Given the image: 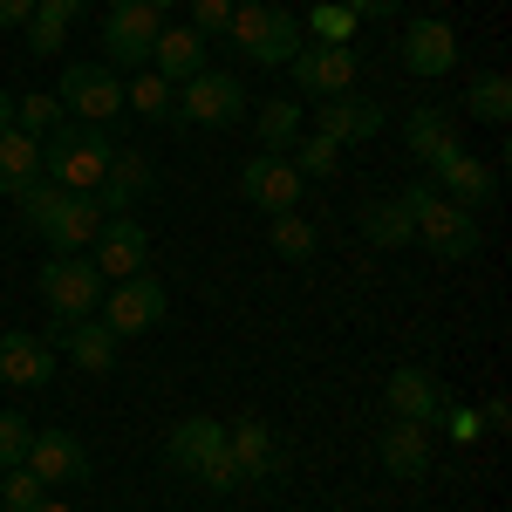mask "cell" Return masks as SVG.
I'll use <instances>...</instances> for the list:
<instances>
[{
  "label": "cell",
  "mask_w": 512,
  "mask_h": 512,
  "mask_svg": "<svg viewBox=\"0 0 512 512\" xmlns=\"http://www.w3.org/2000/svg\"><path fill=\"white\" fill-rule=\"evenodd\" d=\"M376 458H383L390 478H424L431 472V437H424V424H403L396 417L390 431H383V444H376Z\"/></svg>",
  "instance_id": "d4e9b609"
},
{
  "label": "cell",
  "mask_w": 512,
  "mask_h": 512,
  "mask_svg": "<svg viewBox=\"0 0 512 512\" xmlns=\"http://www.w3.org/2000/svg\"><path fill=\"white\" fill-rule=\"evenodd\" d=\"M478 417H485V431H506V424H512V403H506V396H492Z\"/></svg>",
  "instance_id": "b9f144b4"
},
{
  "label": "cell",
  "mask_w": 512,
  "mask_h": 512,
  "mask_svg": "<svg viewBox=\"0 0 512 512\" xmlns=\"http://www.w3.org/2000/svg\"><path fill=\"white\" fill-rule=\"evenodd\" d=\"M35 14V0H0V28H21Z\"/></svg>",
  "instance_id": "ee69618b"
},
{
  "label": "cell",
  "mask_w": 512,
  "mask_h": 512,
  "mask_svg": "<svg viewBox=\"0 0 512 512\" xmlns=\"http://www.w3.org/2000/svg\"><path fill=\"white\" fill-rule=\"evenodd\" d=\"M226 451H233V465H239L246 485H267V478L280 472V444H274V424H267V417L226 424Z\"/></svg>",
  "instance_id": "d6986e66"
},
{
  "label": "cell",
  "mask_w": 512,
  "mask_h": 512,
  "mask_svg": "<svg viewBox=\"0 0 512 512\" xmlns=\"http://www.w3.org/2000/svg\"><path fill=\"white\" fill-rule=\"evenodd\" d=\"M417 239L431 246L437 260H472V253H478V212H472V205L437 198V185H431L424 205H417Z\"/></svg>",
  "instance_id": "8fae6325"
},
{
  "label": "cell",
  "mask_w": 512,
  "mask_h": 512,
  "mask_svg": "<svg viewBox=\"0 0 512 512\" xmlns=\"http://www.w3.org/2000/svg\"><path fill=\"white\" fill-rule=\"evenodd\" d=\"M287 76H294L301 96L328 103V96H349L355 89L362 62H355V48H342V41H301V48L287 55Z\"/></svg>",
  "instance_id": "5b68a950"
},
{
  "label": "cell",
  "mask_w": 512,
  "mask_h": 512,
  "mask_svg": "<svg viewBox=\"0 0 512 512\" xmlns=\"http://www.w3.org/2000/svg\"><path fill=\"white\" fill-rule=\"evenodd\" d=\"M117 158V137H110V123H55L48 137H41V178L48 185H62V192H96L103 185V171Z\"/></svg>",
  "instance_id": "6da1fadb"
},
{
  "label": "cell",
  "mask_w": 512,
  "mask_h": 512,
  "mask_svg": "<svg viewBox=\"0 0 512 512\" xmlns=\"http://www.w3.org/2000/svg\"><path fill=\"white\" fill-rule=\"evenodd\" d=\"M41 499H48V485H41L28 465H14V472L0 478V512H35Z\"/></svg>",
  "instance_id": "e575fe53"
},
{
  "label": "cell",
  "mask_w": 512,
  "mask_h": 512,
  "mask_svg": "<svg viewBox=\"0 0 512 512\" xmlns=\"http://www.w3.org/2000/svg\"><path fill=\"white\" fill-rule=\"evenodd\" d=\"M14 130V96H0V137Z\"/></svg>",
  "instance_id": "f6af8a7d"
},
{
  "label": "cell",
  "mask_w": 512,
  "mask_h": 512,
  "mask_svg": "<svg viewBox=\"0 0 512 512\" xmlns=\"http://www.w3.org/2000/svg\"><path fill=\"white\" fill-rule=\"evenodd\" d=\"M89 0H35V14H55V21H76Z\"/></svg>",
  "instance_id": "7bdbcfd3"
},
{
  "label": "cell",
  "mask_w": 512,
  "mask_h": 512,
  "mask_svg": "<svg viewBox=\"0 0 512 512\" xmlns=\"http://www.w3.org/2000/svg\"><path fill=\"white\" fill-rule=\"evenodd\" d=\"M21 219H28V233L48 239V253H89V239L103 226V205L89 192H62V185L35 178L21 192Z\"/></svg>",
  "instance_id": "7a4b0ae2"
},
{
  "label": "cell",
  "mask_w": 512,
  "mask_h": 512,
  "mask_svg": "<svg viewBox=\"0 0 512 512\" xmlns=\"http://www.w3.org/2000/svg\"><path fill=\"white\" fill-rule=\"evenodd\" d=\"M315 246H321L315 219H301V212H274V253H280V260H315Z\"/></svg>",
  "instance_id": "1f68e13d"
},
{
  "label": "cell",
  "mask_w": 512,
  "mask_h": 512,
  "mask_svg": "<svg viewBox=\"0 0 512 512\" xmlns=\"http://www.w3.org/2000/svg\"><path fill=\"white\" fill-rule=\"evenodd\" d=\"M383 103H369V96H328V103H321L315 110V130L321 137H328V144H342V151H349V144H369V137H383Z\"/></svg>",
  "instance_id": "9a60e30c"
},
{
  "label": "cell",
  "mask_w": 512,
  "mask_h": 512,
  "mask_svg": "<svg viewBox=\"0 0 512 512\" xmlns=\"http://www.w3.org/2000/svg\"><path fill=\"white\" fill-rule=\"evenodd\" d=\"M151 69H158L171 89L192 82L198 69H205V41H198V28H164V35L151 41Z\"/></svg>",
  "instance_id": "484cf974"
},
{
  "label": "cell",
  "mask_w": 512,
  "mask_h": 512,
  "mask_svg": "<svg viewBox=\"0 0 512 512\" xmlns=\"http://www.w3.org/2000/svg\"><path fill=\"white\" fill-rule=\"evenodd\" d=\"M171 103H178V89L158 69H137V76L123 82V110H137L144 123H171Z\"/></svg>",
  "instance_id": "83f0119b"
},
{
  "label": "cell",
  "mask_w": 512,
  "mask_h": 512,
  "mask_svg": "<svg viewBox=\"0 0 512 512\" xmlns=\"http://www.w3.org/2000/svg\"><path fill=\"white\" fill-rule=\"evenodd\" d=\"M301 35H315V41H342V48H349V41L362 35V21H355L342 0H315V7H308V28H301Z\"/></svg>",
  "instance_id": "836d02e7"
},
{
  "label": "cell",
  "mask_w": 512,
  "mask_h": 512,
  "mask_svg": "<svg viewBox=\"0 0 512 512\" xmlns=\"http://www.w3.org/2000/svg\"><path fill=\"white\" fill-rule=\"evenodd\" d=\"M35 512H76V506H62V499H41V506Z\"/></svg>",
  "instance_id": "bcb514c9"
},
{
  "label": "cell",
  "mask_w": 512,
  "mask_h": 512,
  "mask_svg": "<svg viewBox=\"0 0 512 512\" xmlns=\"http://www.w3.org/2000/svg\"><path fill=\"white\" fill-rule=\"evenodd\" d=\"M55 96H62V110L76 123H110L123 110V82L110 62H69L62 82H55Z\"/></svg>",
  "instance_id": "30bf717a"
},
{
  "label": "cell",
  "mask_w": 512,
  "mask_h": 512,
  "mask_svg": "<svg viewBox=\"0 0 512 512\" xmlns=\"http://www.w3.org/2000/svg\"><path fill=\"white\" fill-rule=\"evenodd\" d=\"M89 260H96V274H103V280L144 274V260H151V233H144V219L110 212V219L96 226V239H89Z\"/></svg>",
  "instance_id": "4fadbf2b"
},
{
  "label": "cell",
  "mask_w": 512,
  "mask_h": 512,
  "mask_svg": "<svg viewBox=\"0 0 512 512\" xmlns=\"http://www.w3.org/2000/svg\"><path fill=\"white\" fill-rule=\"evenodd\" d=\"M28 472L41 485H82L89 478V451L76 431H35L28 437Z\"/></svg>",
  "instance_id": "2e32d148"
},
{
  "label": "cell",
  "mask_w": 512,
  "mask_h": 512,
  "mask_svg": "<svg viewBox=\"0 0 512 512\" xmlns=\"http://www.w3.org/2000/svg\"><path fill=\"white\" fill-rule=\"evenodd\" d=\"M431 185H437V198H451V205H492V192H499L492 164L472 158V151H451L444 164H431Z\"/></svg>",
  "instance_id": "44dd1931"
},
{
  "label": "cell",
  "mask_w": 512,
  "mask_h": 512,
  "mask_svg": "<svg viewBox=\"0 0 512 512\" xmlns=\"http://www.w3.org/2000/svg\"><path fill=\"white\" fill-rule=\"evenodd\" d=\"M21 35H28V55H55L62 35H69V21H55V14H28V21H21Z\"/></svg>",
  "instance_id": "74e56055"
},
{
  "label": "cell",
  "mask_w": 512,
  "mask_h": 512,
  "mask_svg": "<svg viewBox=\"0 0 512 512\" xmlns=\"http://www.w3.org/2000/svg\"><path fill=\"white\" fill-rule=\"evenodd\" d=\"M164 280H151V274H130V280H117V287H103V308H96V321L117 335V342H130V335H151L164 321Z\"/></svg>",
  "instance_id": "52a82bcc"
},
{
  "label": "cell",
  "mask_w": 512,
  "mask_h": 512,
  "mask_svg": "<svg viewBox=\"0 0 512 512\" xmlns=\"http://www.w3.org/2000/svg\"><path fill=\"white\" fill-rule=\"evenodd\" d=\"M28 437H35V424H28L21 410H0V472L28 465Z\"/></svg>",
  "instance_id": "d590c367"
},
{
  "label": "cell",
  "mask_w": 512,
  "mask_h": 512,
  "mask_svg": "<svg viewBox=\"0 0 512 512\" xmlns=\"http://www.w3.org/2000/svg\"><path fill=\"white\" fill-rule=\"evenodd\" d=\"M424 192H431V178H417V185H403V192L362 205V239L383 246V253L410 246V239H417V205H424Z\"/></svg>",
  "instance_id": "5bb4252c"
},
{
  "label": "cell",
  "mask_w": 512,
  "mask_h": 512,
  "mask_svg": "<svg viewBox=\"0 0 512 512\" xmlns=\"http://www.w3.org/2000/svg\"><path fill=\"white\" fill-rule=\"evenodd\" d=\"M35 178H41V137L7 130V137H0V198H21Z\"/></svg>",
  "instance_id": "4316f807"
},
{
  "label": "cell",
  "mask_w": 512,
  "mask_h": 512,
  "mask_svg": "<svg viewBox=\"0 0 512 512\" xmlns=\"http://www.w3.org/2000/svg\"><path fill=\"white\" fill-rule=\"evenodd\" d=\"M41 301L55 308V321H89L103 308V274H96V260L55 253V260L41 267Z\"/></svg>",
  "instance_id": "8992f818"
},
{
  "label": "cell",
  "mask_w": 512,
  "mask_h": 512,
  "mask_svg": "<svg viewBox=\"0 0 512 512\" xmlns=\"http://www.w3.org/2000/svg\"><path fill=\"white\" fill-rule=\"evenodd\" d=\"M246 117V82L226 76V69H198L192 82H178V103H171V123H192V130H226V123Z\"/></svg>",
  "instance_id": "277c9868"
},
{
  "label": "cell",
  "mask_w": 512,
  "mask_h": 512,
  "mask_svg": "<svg viewBox=\"0 0 512 512\" xmlns=\"http://www.w3.org/2000/svg\"><path fill=\"white\" fill-rule=\"evenodd\" d=\"M55 123H69V110H62V96L48 89V96H14V130H28V137H48Z\"/></svg>",
  "instance_id": "d6a6232c"
},
{
  "label": "cell",
  "mask_w": 512,
  "mask_h": 512,
  "mask_svg": "<svg viewBox=\"0 0 512 512\" xmlns=\"http://www.w3.org/2000/svg\"><path fill=\"white\" fill-rule=\"evenodd\" d=\"M198 485H205L212 499H233L239 485H246V478H239V465H233V451H219V458H212V465L198 472Z\"/></svg>",
  "instance_id": "ab89813d"
},
{
  "label": "cell",
  "mask_w": 512,
  "mask_h": 512,
  "mask_svg": "<svg viewBox=\"0 0 512 512\" xmlns=\"http://www.w3.org/2000/svg\"><path fill=\"white\" fill-rule=\"evenodd\" d=\"M233 7H239V0H192V28H198V41H219V35H226Z\"/></svg>",
  "instance_id": "f35d334b"
},
{
  "label": "cell",
  "mask_w": 512,
  "mask_h": 512,
  "mask_svg": "<svg viewBox=\"0 0 512 512\" xmlns=\"http://www.w3.org/2000/svg\"><path fill=\"white\" fill-rule=\"evenodd\" d=\"M253 130H260V151H294V137L308 130V117H301V103H294V96H274V103H260Z\"/></svg>",
  "instance_id": "f1b7e54d"
},
{
  "label": "cell",
  "mask_w": 512,
  "mask_h": 512,
  "mask_svg": "<svg viewBox=\"0 0 512 512\" xmlns=\"http://www.w3.org/2000/svg\"><path fill=\"white\" fill-rule=\"evenodd\" d=\"M219 41L233 48L239 62H253V69H287V55H294L308 35H301V14L253 0V7H233V21H226Z\"/></svg>",
  "instance_id": "3957f363"
},
{
  "label": "cell",
  "mask_w": 512,
  "mask_h": 512,
  "mask_svg": "<svg viewBox=\"0 0 512 512\" xmlns=\"http://www.w3.org/2000/svg\"><path fill=\"white\" fill-rule=\"evenodd\" d=\"M437 424L451 431V444H478V437H485V417H478L472 403H444V410H437Z\"/></svg>",
  "instance_id": "8d00e7d4"
},
{
  "label": "cell",
  "mask_w": 512,
  "mask_h": 512,
  "mask_svg": "<svg viewBox=\"0 0 512 512\" xmlns=\"http://www.w3.org/2000/svg\"><path fill=\"white\" fill-rule=\"evenodd\" d=\"M144 7H158V14H164V7H178V0H144Z\"/></svg>",
  "instance_id": "7dc6e473"
},
{
  "label": "cell",
  "mask_w": 512,
  "mask_h": 512,
  "mask_svg": "<svg viewBox=\"0 0 512 512\" xmlns=\"http://www.w3.org/2000/svg\"><path fill=\"white\" fill-rule=\"evenodd\" d=\"M396 62H403L410 76H424V82L451 76V69H458V28L437 21V14H417V21L396 35Z\"/></svg>",
  "instance_id": "7c38bea8"
},
{
  "label": "cell",
  "mask_w": 512,
  "mask_h": 512,
  "mask_svg": "<svg viewBox=\"0 0 512 512\" xmlns=\"http://www.w3.org/2000/svg\"><path fill=\"white\" fill-rule=\"evenodd\" d=\"M164 35V14L144 0H110L103 14V55L110 69H151V41Z\"/></svg>",
  "instance_id": "ba28073f"
},
{
  "label": "cell",
  "mask_w": 512,
  "mask_h": 512,
  "mask_svg": "<svg viewBox=\"0 0 512 512\" xmlns=\"http://www.w3.org/2000/svg\"><path fill=\"white\" fill-rule=\"evenodd\" d=\"M55 376V349L35 342L28 328H7L0 335V383H14V390H41Z\"/></svg>",
  "instance_id": "7402d4cb"
},
{
  "label": "cell",
  "mask_w": 512,
  "mask_h": 512,
  "mask_svg": "<svg viewBox=\"0 0 512 512\" xmlns=\"http://www.w3.org/2000/svg\"><path fill=\"white\" fill-rule=\"evenodd\" d=\"M465 117H478V123H506L512 117V82L499 76V69L472 76V89H465Z\"/></svg>",
  "instance_id": "f546056e"
},
{
  "label": "cell",
  "mask_w": 512,
  "mask_h": 512,
  "mask_svg": "<svg viewBox=\"0 0 512 512\" xmlns=\"http://www.w3.org/2000/svg\"><path fill=\"white\" fill-rule=\"evenodd\" d=\"M219 451H226V424L219 417H185V424H171V437H164V465L185 472V478H198Z\"/></svg>",
  "instance_id": "ac0fdd59"
},
{
  "label": "cell",
  "mask_w": 512,
  "mask_h": 512,
  "mask_svg": "<svg viewBox=\"0 0 512 512\" xmlns=\"http://www.w3.org/2000/svg\"><path fill=\"white\" fill-rule=\"evenodd\" d=\"M403 144L417 151V164H424V171H431V164H444L451 151H465V144H458V117H451V110H437V103L410 110V123H403Z\"/></svg>",
  "instance_id": "cb8c5ba5"
},
{
  "label": "cell",
  "mask_w": 512,
  "mask_h": 512,
  "mask_svg": "<svg viewBox=\"0 0 512 512\" xmlns=\"http://www.w3.org/2000/svg\"><path fill=\"white\" fill-rule=\"evenodd\" d=\"M287 164H294V171H301V178H335V171H342V144H328V137H294V151H287Z\"/></svg>",
  "instance_id": "4dcf8cb0"
},
{
  "label": "cell",
  "mask_w": 512,
  "mask_h": 512,
  "mask_svg": "<svg viewBox=\"0 0 512 512\" xmlns=\"http://www.w3.org/2000/svg\"><path fill=\"white\" fill-rule=\"evenodd\" d=\"M158 192V164L144 158V151H117V158H110V171H103V185H96V205H103V219H110V212H130V205H137V198H151Z\"/></svg>",
  "instance_id": "e0dca14e"
},
{
  "label": "cell",
  "mask_w": 512,
  "mask_h": 512,
  "mask_svg": "<svg viewBox=\"0 0 512 512\" xmlns=\"http://www.w3.org/2000/svg\"><path fill=\"white\" fill-rule=\"evenodd\" d=\"M55 342H62V349H69V362H76V369H89V376H110V369H117V349H123V342L96 315H89V321H55Z\"/></svg>",
  "instance_id": "603a6c76"
},
{
  "label": "cell",
  "mask_w": 512,
  "mask_h": 512,
  "mask_svg": "<svg viewBox=\"0 0 512 512\" xmlns=\"http://www.w3.org/2000/svg\"><path fill=\"white\" fill-rule=\"evenodd\" d=\"M239 192H246V205H260L274 219V212H301L308 178L287 164V151H253V158L239 164Z\"/></svg>",
  "instance_id": "9c48e42d"
},
{
  "label": "cell",
  "mask_w": 512,
  "mask_h": 512,
  "mask_svg": "<svg viewBox=\"0 0 512 512\" xmlns=\"http://www.w3.org/2000/svg\"><path fill=\"white\" fill-rule=\"evenodd\" d=\"M342 7H349L355 21H390V14L403 7V0H342Z\"/></svg>",
  "instance_id": "60d3db41"
},
{
  "label": "cell",
  "mask_w": 512,
  "mask_h": 512,
  "mask_svg": "<svg viewBox=\"0 0 512 512\" xmlns=\"http://www.w3.org/2000/svg\"><path fill=\"white\" fill-rule=\"evenodd\" d=\"M390 417H403V424H437V410H444V403H451V396H444V383H437L431 369H417V362H410V369H390Z\"/></svg>",
  "instance_id": "ffe728a7"
}]
</instances>
